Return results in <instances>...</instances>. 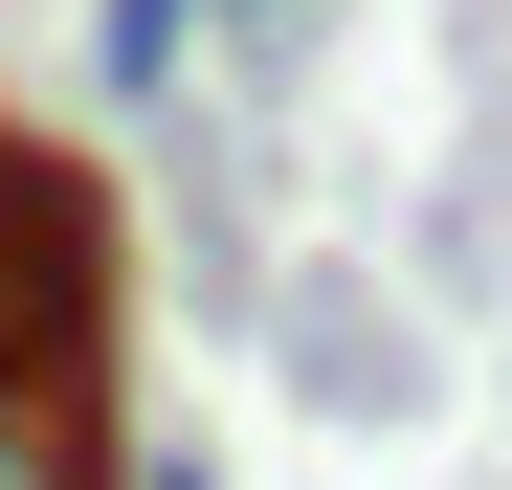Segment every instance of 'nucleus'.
Instances as JSON below:
<instances>
[{"mask_svg": "<svg viewBox=\"0 0 512 490\" xmlns=\"http://www.w3.org/2000/svg\"><path fill=\"white\" fill-rule=\"evenodd\" d=\"M112 490H223V468L201 446H112Z\"/></svg>", "mask_w": 512, "mask_h": 490, "instance_id": "39448f33", "label": "nucleus"}, {"mask_svg": "<svg viewBox=\"0 0 512 490\" xmlns=\"http://www.w3.org/2000/svg\"><path fill=\"white\" fill-rule=\"evenodd\" d=\"M90 357H112V179L0 134V379H90Z\"/></svg>", "mask_w": 512, "mask_h": 490, "instance_id": "f257e3e1", "label": "nucleus"}, {"mask_svg": "<svg viewBox=\"0 0 512 490\" xmlns=\"http://www.w3.org/2000/svg\"><path fill=\"white\" fill-rule=\"evenodd\" d=\"M0 490H112V424H90V379H0Z\"/></svg>", "mask_w": 512, "mask_h": 490, "instance_id": "7ed1b4c3", "label": "nucleus"}, {"mask_svg": "<svg viewBox=\"0 0 512 490\" xmlns=\"http://www.w3.org/2000/svg\"><path fill=\"white\" fill-rule=\"evenodd\" d=\"M179 67H201V0H112L90 23V90L112 112H179Z\"/></svg>", "mask_w": 512, "mask_h": 490, "instance_id": "20e7f679", "label": "nucleus"}, {"mask_svg": "<svg viewBox=\"0 0 512 490\" xmlns=\"http://www.w3.org/2000/svg\"><path fill=\"white\" fill-rule=\"evenodd\" d=\"M290 401H312V424H401V401H423V335H401L357 268L290 290Z\"/></svg>", "mask_w": 512, "mask_h": 490, "instance_id": "f03ea898", "label": "nucleus"}]
</instances>
